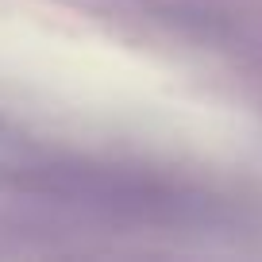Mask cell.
Instances as JSON below:
<instances>
[{
	"label": "cell",
	"mask_w": 262,
	"mask_h": 262,
	"mask_svg": "<svg viewBox=\"0 0 262 262\" xmlns=\"http://www.w3.org/2000/svg\"><path fill=\"white\" fill-rule=\"evenodd\" d=\"M173 27L262 70V0H147Z\"/></svg>",
	"instance_id": "6da1fadb"
}]
</instances>
